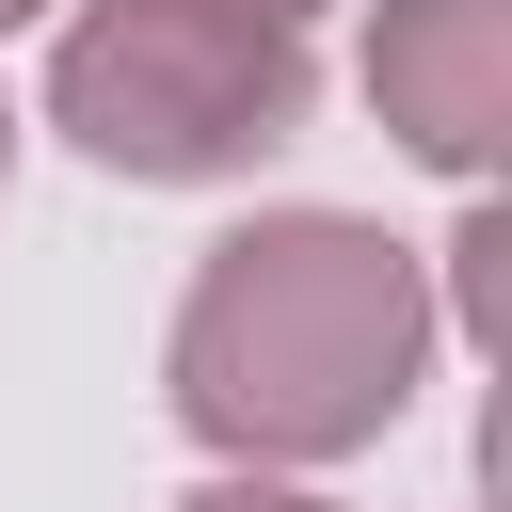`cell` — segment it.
<instances>
[{
    "instance_id": "6",
    "label": "cell",
    "mask_w": 512,
    "mask_h": 512,
    "mask_svg": "<svg viewBox=\"0 0 512 512\" xmlns=\"http://www.w3.org/2000/svg\"><path fill=\"white\" fill-rule=\"evenodd\" d=\"M0 176H16V96H0Z\"/></svg>"
},
{
    "instance_id": "1",
    "label": "cell",
    "mask_w": 512,
    "mask_h": 512,
    "mask_svg": "<svg viewBox=\"0 0 512 512\" xmlns=\"http://www.w3.org/2000/svg\"><path fill=\"white\" fill-rule=\"evenodd\" d=\"M432 336L448 320H432L416 240H384L368 208H256L192 256L160 384L224 480H304V464H352L416 416Z\"/></svg>"
},
{
    "instance_id": "2",
    "label": "cell",
    "mask_w": 512,
    "mask_h": 512,
    "mask_svg": "<svg viewBox=\"0 0 512 512\" xmlns=\"http://www.w3.org/2000/svg\"><path fill=\"white\" fill-rule=\"evenodd\" d=\"M304 112H320L304 32H256V16H208V0H80L48 32V128L96 176H144V192L256 176Z\"/></svg>"
},
{
    "instance_id": "4",
    "label": "cell",
    "mask_w": 512,
    "mask_h": 512,
    "mask_svg": "<svg viewBox=\"0 0 512 512\" xmlns=\"http://www.w3.org/2000/svg\"><path fill=\"white\" fill-rule=\"evenodd\" d=\"M176 512H336V496H304V480H192Z\"/></svg>"
},
{
    "instance_id": "5",
    "label": "cell",
    "mask_w": 512,
    "mask_h": 512,
    "mask_svg": "<svg viewBox=\"0 0 512 512\" xmlns=\"http://www.w3.org/2000/svg\"><path fill=\"white\" fill-rule=\"evenodd\" d=\"M208 16H256V32H304L320 0H208Z\"/></svg>"
},
{
    "instance_id": "7",
    "label": "cell",
    "mask_w": 512,
    "mask_h": 512,
    "mask_svg": "<svg viewBox=\"0 0 512 512\" xmlns=\"http://www.w3.org/2000/svg\"><path fill=\"white\" fill-rule=\"evenodd\" d=\"M16 16H48V0H0V32H16Z\"/></svg>"
},
{
    "instance_id": "3",
    "label": "cell",
    "mask_w": 512,
    "mask_h": 512,
    "mask_svg": "<svg viewBox=\"0 0 512 512\" xmlns=\"http://www.w3.org/2000/svg\"><path fill=\"white\" fill-rule=\"evenodd\" d=\"M368 112L384 144H416L432 176H496L512 144V0H384L368 16Z\"/></svg>"
}]
</instances>
